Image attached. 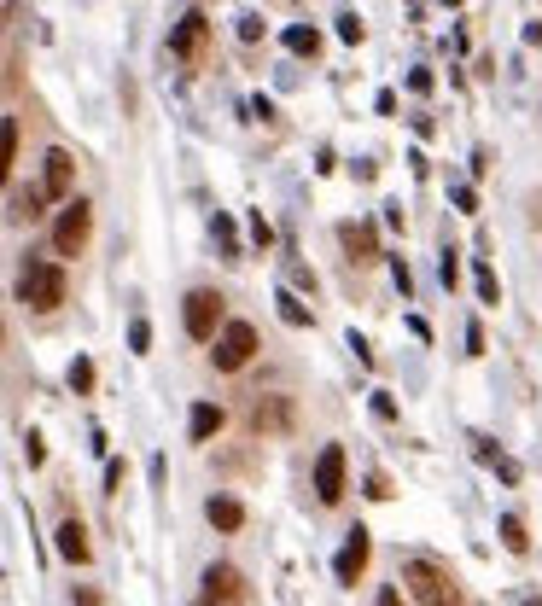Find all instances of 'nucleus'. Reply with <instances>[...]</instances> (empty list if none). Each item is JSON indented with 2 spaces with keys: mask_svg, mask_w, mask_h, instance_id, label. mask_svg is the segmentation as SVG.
Segmentation results:
<instances>
[{
  "mask_svg": "<svg viewBox=\"0 0 542 606\" xmlns=\"http://www.w3.org/2000/svg\"><path fill=\"white\" fill-rule=\"evenodd\" d=\"M70 606H100V595H88V589H82V595H76Z\"/></svg>",
  "mask_w": 542,
  "mask_h": 606,
  "instance_id": "nucleus-31",
  "label": "nucleus"
},
{
  "mask_svg": "<svg viewBox=\"0 0 542 606\" xmlns=\"http://www.w3.org/2000/svg\"><path fill=\"white\" fill-rule=\"evenodd\" d=\"M222 426H228V414H222L216 403H193V414H187V438L193 443H210Z\"/></svg>",
  "mask_w": 542,
  "mask_h": 606,
  "instance_id": "nucleus-13",
  "label": "nucleus"
},
{
  "mask_svg": "<svg viewBox=\"0 0 542 606\" xmlns=\"http://www.w3.org/2000/svg\"><path fill=\"white\" fill-rule=\"evenodd\" d=\"M53 537H59V554H65L70 566H88V531H82V519H65Z\"/></svg>",
  "mask_w": 542,
  "mask_h": 606,
  "instance_id": "nucleus-14",
  "label": "nucleus"
},
{
  "mask_svg": "<svg viewBox=\"0 0 542 606\" xmlns=\"http://www.w3.org/2000/svg\"><path fill=\"white\" fill-rule=\"evenodd\" d=\"M519 606H537V601H519Z\"/></svg>",
  "mask_w": 542,
  "mask_h": 606,
  "instance_id": "nucleus-33",
  "label": "nucleus"
},
{
  "mask_svg": "<svg viewBox=\"0 0 542 606\" xmlns=\"http://www.w3.org/2000/svg\"><path fill=\"white\" fill-rule=\"evenodd\" d=\"M368 554H373V542H368V531H362V525H356V531H350V537H344L339 560H333V577H339V583H350V589H356V577L368 572Z\"/></svg>",
  "mask_w": 542,
  "mask_h": 606,
  "instance_id": "nucleus-10",
  "label": "nucleus"
},
{
  "mask_svg": "<svg viewBox=\"0 0 542 606\" xmlns=\"http://www.w3.org/2000/svg\"><path fill=\"white\" fill-rule=\"evenodd\" d=\"M368 496H373V502H385V496H391V478H385V472H368Z\"/></svg>",
  "mask_w": 542,
  "mask_h": 606,
  "instance_id": "nucleus-23",
  "label": "nucleus"
},
{
  "mask_svg": "<svg viewBox=\"0 0 542 606\" xmlns=\"http://www.w3.org/2000/svg\"><path fill=\"white\" fill-rule=\"evenodd\" d=\"M41 187H47V199H70L76 193V158H70L65 146H53L41 158Z\"/></svg>",
  "mask_w": 542,
  "mask_h": 606,
  "instance_id": "nucleus-9",
  "label": "nucleus"
},
{
  "mask_svg": "<svg viewBox=\"0 0 542 606\" xmlns=\"http://www.w3.org/2000/svg\"><path fill=\"white\" fill-rule=\"evenodd\" d=\"M344 251H350V263H379L373 222H344Z\"/></svg>",
  "mask_w": 542,
  "mask_h": 606,
  "instance_id": "nucleus-12",
  "label": "nucleus"
},
{
  "mask_svg": "<svg viewBox=\"0 0 542 606\" xmlns=\"http://www.w3.org/2000/svg\"><path fill=\"white\" fill-rule=\"evenodd\" d=\"M65 292H70L65 269H59V263H47V257H30L24 274H18V298L30 303V309H41V315H53V309L65 303Z\"/></svg>",
  "mask_w": 542,
  "mask_h": 606,
  "instance_id": "nucleus-1",
  "label": "nucleus"
},
{
  "mask_svg": "<svg viewBox=\"0 0 542 606\" xmlns=\"http://www.w3.org/2000/svg\"><path fill=\"white\" fill-rule=\"evenodd\" d=\"M251 432L257 438H292L298 432V403L292 397H257L251 403Z\"/></svg>",
  "mask_w": 542,
  "mask_h": 606,
  "instance_id": "nucleus-6",
  "label": "nucleus"
},
{
  "mask_svg": "<svg viewBox=\"0 0 542 606\" xmlns=\"http://www.w3.org/2000/svg\"><path fill=\"white\" fill-rule=\"evenodd\" d=\"M251 356H257V327H251V321H228V327L216 333V350H210V362H216L222 373H239L245 362H251Z\"/></svg>",
  "mask_w": 542,
  "mask_h": 606,
  "instance_id": "nucleus-3",
  "label": "nucleus"
},
{
  "mask_svg": "<svg viewBox=\"0 0 542 606\" xmlns=\"http://www.w3.org/2000/svg\"><path fill=\"white\" fill-rule=\"evenodd\" d=\"M181 321H187V333L199 338V344H216V333L228 327V321H222V298H216L210 286L187 292V303H181Z\"/></svg>",
  "mask_w": 542,
  "mask_h": 606,
  "instance_id": "nucleus-4",
  "label": "nucleus"
},
{
  "mask_svg": "<svg viewBox=\"0 0 542 606\" xmlns=\"http://www.w3.org/2000/svg\"><path fill=\"white\" fill-rule=\"evenodd\" d=\"M204 41H210V18H204V12H187L170 35V53L181 65H193V59H204Z\"/></svg>",
  "mask_w": 542,
  "mask_h": 606,
  "instance_id": "nucleus-8",
  "label": "nucleus"
},
{
  "mask_svg": "<svg viewBox=\"0 0 542 606\" xmlns=\"http://www.w3.org/2000/svg\"><path fill=\"white\" fill-rule=\"evenodd\" d=\"M204 519H210L216 531H239V525H245V507H239L234 496H210V507H204Z\"/></svg>",
  "mask_w": 542,
  "mask_h": 606,
  "instance_id": "nucleus-15",
  "label": "nucleus"
},
{
  "mask_svg": "<svg viewBox=\"0 0 542 606\" xmlns=\"http://www.w3.org/2000/svg\"><path fill=\"white\" fill-rule=\"evenodd\" d=\"M210 228H216V239H222V251H228V257H234V263H239V239H234V222H228V216H216Z\"/></svg>",
  "mask_w": 542,
  "mask_h": 606,
  "instance_id": "nucleus-19",
  "label": "nucleus"
},
{
  "mask_svg": "<svg viewBox=\"0 0 542 606\" xmlns=\"http://www.w3.org/2000/svg\"><path fill=\"white\" fill-rule=\"evenodd\" d=\"M286 47H292V53H315V47H321V35H315V30H286Z\"/></svg>",
  "mask_w": 542,
  "mask_h": 606,
  "instance_id": "nucleus-20",
  "label": "nucleus"
},
{
  "mask_svg": "<svg viewBox=\"0 0 542 606\" xmlns=\"http://www.w3.org/2000/svg\"><path fill=\"white\" fill-rule=\"evenodd\" d=\"M6 164H18V123L6 117Z\"/></svg>",
  "mask_w": 542,
  "mask_h": 606,
  "instance_id": "nucleus-27",
  "label": "nucleus"
},
{
  "mask_svg": "<svg viewBox=\"0 0 542 606\" xmlns=\"http://www.w3.org/2000/svg\"><path fill=\"white\" fill-rule=\"evenodd\" d=\"M502 542H508V554H525V548H531V537H525V519H519V513H508V519H502Z\"/></svg>",
  "mask_w": 542,
  "mask_h": 606,
  "instance_id": "nucleus-16",
  "label": "nucleus"
},
{
  "mask_svg": "<svg viewBox=\"0 0 542 606\" xmlns=\"http://www.w3.org/2000/svg\"><path fill=\"white\" fill-rule=\"evenodd\" d=\"M438 274H443V286H455V274H461V263H455V251H443V263H438Z\"/></svg>",
  "mask_w": 542,
  "mask_h": 606,
  "instance_id": "nucleus-26",
  "label": "nucleus"
},
{
  "mask_svg": "<svg viewBox=\"0 0 542 606\" xmlns=\"http://www.w3.org/2000/svg\"><path fill=\"white\" fill-rule=\"evenodd\" d=\"M70 391H94V362H70Z\"/></svg>",
  "mask_w": 542,
  "mask_h": 606,
  "instance_id": "nucleus-21",
  "label": "nucleus"
},
{
  "mask_svg": "<svg viewBox=\"0 0 542 606\" xmlns=\"http://www.w3.org/2000/svg\"><path fill=\"white\" fill-rule=\"evenodd\" d=\"M274 303H280V321H286V327H309V309L292 298V292H280Z\"/></svg>",
  "mask_w": 542,
  "mask_h": 606,
  "instance_id": "nucleus-17",
  "label": "nucleus"
},
{
  "mask_svg": "<svg viewBox=\"0 0 542 606\" xmlns=\"http://www.w3.org/2000/svg\"><path fill=\"white\" fill-rule=\"evenodd\" d=\"M443 6H461V0H443Z\"/></svg>",
  "mask_w": 542,
  "mask_h": 606,
  "instance_id": "nucleus-32",
  "label": "nucleus"
},
{
  "mask_svg": "<svg viewBox=\"0 0 542 606\" xmlns=\"http://www.w3.org/2000/svg\"><path fill=\"white\" fill-rule=\"evenodd\" d=\"M24 461H30V467H41V461H47V449H41V438H35V432L24 438Z\"/></svg>",
  "mask_w": 542,
  "mask_h": 606,
  "instance_id": "nucleus-25",
  "label": "nucleus"
},
{
  "mask_svg": "<svg viewBox=\"0 0 542 606\" xmlns=\"http://www.w3.org/2000/svg\"><path fill=\"white\" fill-rule=\"evenodd\" d=\"M478 298H484V303H502V280H496V269H490V263H478Z\"/></svg>",
  "mask_w": 542,
  "mask_h": 606,
  "instance_id": "nucleus-18",
  "label": "nucleus"
},
{
  "mask_svg": "<svg viewBox=\"0 0 542 606\" xmlns=\"http://www.w3.org/2000/svg\"><path fill=\"white\" fill-rule=\"evenodd\" d=\"M315 502L321 507L344 502V443H327L315 455Z\"/></svg>",
  "mask_w": 542,
  "mask_h": 606,
  "instance_id": "nucleus-7",
  "label": "nucleus"
},
{
  "mask_svg": "<svg viewBox=\"0 0 542 606\" xmlns=\"http://www.w3.org/2000/svg\"><path fill=\"white\" fill-rule=\"evenodd\" d=\"M339 35H344V41H362V18H356V12H344V18H339Z\"/></svg>",
  "mask_w": 542,
  "mask_h": 606,
  "instance_id": "nucleus-24",
  "label": "nucleus"
},
{
  "mask_svg": "<svg viewBox=\"0 0 542 606\" xmlns=\"http://www.w3.org/2000/svg\"><path fill=\"white\" fill-rule=\"evenodd\" d=\"M373 606H403V589H397V583H391V589H379V601Z\"/></svg>",
  "mask_w": 542,
  "mask_h": 606,
  "instance_id": "nucleus-30",
  "label": "nucleus"
},
{
  "mask_svg": "<svg viewBox=\"0 0 542 606\" xmlns=\"http://www.w3.org/2000/svg\"><path fill=\"white\" fill-rule=\"evenodd\" d=\"M391 274H397V286H403V298H408V292H414V280H408V263H403V257H391Z\"/></svg>",
  "mask_w": 542,
  "mask_h": 606,
  "instance_id": "nucleus-28",
  "label": "nucleus"
},
{
  "mask_svg": "<svg viewBox=\"0 0 542 606\" xmlns=\"http://www.w3.org/2000/svg\"><path fill=\"white\" fill-rule=\"evenodd\" d=\"M403 583H408V595H414L420 606H461L455 577L443 572V566H432V560H408V566H403Z\"/></svg>",
  "mask_w": 542,
  "mask_h": 606,
  "instance_id": "nucleus-2",
  "label": "nucleus"
},
{
  "mask_svg": "<svg viewBox=\"0 0 542 606\" xmlns=\"http://www.w3.org/2000/svg\"><path fill=\"white\" fill-rule=\"evenodd\" d=\"M199 595H204V606H239L245 601V577H239L234 566H210Z\"/></svg>",
  "mask_w": 542,
  "mask_h": 606,
  "instance_id": "nucleus-11",
  "label": "nucleus"
},
{
  "mask_svg": "<svg viewBox=\"0 0 542 606\" xmlns=\"http://www.w3.org/2000/svg\"><path fill=\"white\" fill-rule=\"evenodd\" d=\"M129 350H135V356H146V350H152V327H146V321H135V327H129Z\"/></svg>",
  "mask_w": 542,
  "mask_h": 606,
  "instance_id": "nucleus-22",
  "label": "nucleus"
},
{
  "mask_svg": "<svg viewBox=\"0 0 542 606\" xmlns=\"http://www.w3.org/2000/svg\"><path fill=\"white\" fill-rule=\"evenodd\" d=\"M105 490H123V461H105Z\"/></svg>",
  "mask_w": 542,
  "mask_h": 606,
  "instance_id": "nucleus-29",
  "label": "nucleus"
},
{
  "mask_svg": "<svg viewBox=\"0 0 542 606\" xmlns=\"http://www.w3.org/2000/svg\"><path fill=\"white\" fill-rule=\"evenodd\" d=\"M88 228H94V210H88L82 199H65L59 222H53V251H59V257H82V245H88Z\"/></svg>",
  "mask_w": 542,
  "mask_h": 606,
  "instance_id": "nucleus-5",
  "label": "nucleus"
}]
</instances>
